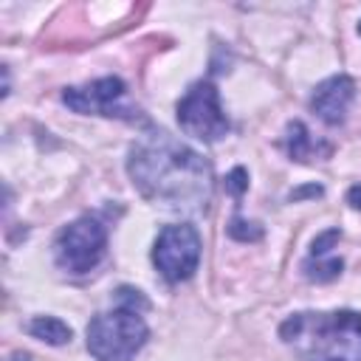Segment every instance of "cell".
Here are the masks:
<instances>
[{"instance_id":"14","label":"cell","mask_w":361,"mask_h":361,"mask_svg":"<svg viewBox=\"0 0 361 361\" xmlns=\"http://www.w3.org/2000/svg\"><path fill=\"white\" fill-rule=\"evenodd\" d=\"M338 240H341V228H327V231H322V234L310 243V257H327L330 248H333Z\"/></svg>"},{"instance_id":"3","label":"cell","mask_w":361,"mask_h":361,"mask_svg":"<svg viewBox=\"0 0 361 361\" xmlns=\"http://www.w3.org/2000/svg\"><path fill=\"white\" fill-rule=\"evenodd\" d=\"M87 353L96 361H133L135 353L147 344L149 327L138 310L113 307L99 313L87 324Z\"/></svg>"},{"instance_id":"2","label":"cell","mask_w":361,"mask_h":361,"mask_svg":"<svg viewBox=\"0 0 361 361\" xmlns=\"http://www.w3.org/2000/svg\"><path fill=\"white\" fill-rule=\"evenodd\" d=\"M279 336L302 361H361V313L355 310L293 313Z\"/></svg>"},{"instance_id":"15","label":"cell","mask_w":361,"mask_h":361,"mask_svg":"<svg viewBox=\"0 0 361 361\" xmlns=\"http://www.w3.org/2000/svg\"><path fill=\"white\" fill-rule=\"evenodd\" d=\"M248 189V172L243 166H234L228 175H226V192L234 195V197H243V192Z\"/></svg>"},{"instance_id":"16","label":"cell","mask_w":361,"mask_h":361,"mask_svg":"<svg viewBox=\"0 0 361 361\" xmlns=\"http://www.w3.org/2000/svg\"><path fill=\"white\" fill-rule=\"evenodd\" d=\"M347 203H350L353 209H361V183H355V186L347 189Z\"/></svg>"},{"instance_id":"6","label":"cell","mask_w":361,"mask_h":361,"mask_svg":"<svg viewBox=\"0 0 361 361\" xmlns=\"http://www.w3.org/2000/svg\"><path fill=\"white\" fill-rule=\"evenodd\" d=\"M200 234L192 223L164 226L152 243V265L166 282L189 279L200 265Z\"/></svg>"},{"instance_id":"1","label":"cell","mask_w":361,"mask_h":361,"mask_svg":"<svg viewBox=\"0 0 361 361\" xmlns=\"http://www.w3.org/2000/svg\"><path fill=\"white\" fill-rule=\"evenodd\" d=\"M127 172L144 200L169 212H200L212 197L209 161L169 133H147L135 141Z\"/></svg>"},{"instance_id":"13","label":"cell","mask_w":361,"mask_h":361,"mask_svg":"<svg viewBox=\"0 0 361 361\" xmlns=\"http://www.w3.org/2000/svg\"><path fill=\"white\" fill-rule=\"evenodd\" d=\"M116 305H118V307H130V310H138V313H144V310L149 307L147 296H144L138 288H127V285H121V288L116 290Z\"/></svg>"},{"instance_id":"10","label":"cell","mask_w":361,"mask_h":361,"mask_svg":"<svg viewBox=\"0 0 361 361\" xmlns=\"http://www.w3.org/2000/svg\"><path fill=\"white\" fill-rule=\"evenodd\" d=\"M285 144H288V155H290L293 161H299V164L310 161V158L319 152V147H316L313 135L307 133V127H305L302 121H290V124H288Z\"/></svg>"},{"instance_id":"17","label":"cell","mask_w":361,"mask_h":361,"mask_svg":"<svg viewBox=\"0 0 361 361\" xmlns=\"http://www.w3.org/2000/svg\"><path fill=\"white\" fill-rule=\"evenodd\" d=\"M305 195H313V197H319V195H322V186H305V189H296V192H290V197H293V200H299V197H305Z\"/></svg>"},{"instance_id":"7","label":"cell","mask_w":361,"mask_h":361,"mask_svg":"<svg viewBox=\"0 0 361 361\" xmlns=\"http://www.w3.org/2000/svg\"><path fill=\"white\" fill-rule=\"evenodd\" d=\"M127 85L118 76H102L87 85L65 87L62 102L85 116H116V118H133V107L124 104Z\"/></svg>"},{"instance_id":"4","label":"cell","mask_w":361,"mask_h":361,"mask_svg":"<svg viewBox=\"0 0 361 361\" xmlns=\"http://www.w3.org/2000/svg\"><path fill=\"white\" fill-rule=\"evenodd\" d=\"M107 251V228L99 217L82 214L68 223L54 240L56 265L68 274H87L93 271Z\"/></svg>"},{"instance_id":"18","label":"cell","mask_w":361,"mask_h":361,"mask_svg":"<svg viewBox=\"0 0 361 361\" xmlns=\"http://www.w3.org/2000/svg\"><path fill=\"white\" fill-rule=\"evenodd\" d=\"M358 34H361V23H358Z\"/></svg>"},{"instance_id":"8","label":"cell","mask_w":361,"mask_h":361,"mask_svg":"<svg viewBox=\"0 0 361 361\" xmlns=\"http://www.w3.org/2000/svg\"><path fill=\"white\" fill-rule=\"evenodd\" d=\"M355 99V82L347 73H336L316 85L310 96V110L324 124H341L347 118V110Z\"/></svg>"},{"instance_id":"11","label":"cell","mask_w":361,"mask_h":361,"mask_svg":"<svg viewBox=\"0 0 361 361\" xmlns=\"http://www.w3.org/2000/svg\"><path fill=\"white\" fill-rule=\"evenodd\" d=\"M341 268H344V262L338 257H327V259L324 257H310L302 265V271H305V276L310 282H330V279H336L341 274Z\"/></svg>"},{"instance_id":"9","label":"cell","mask_w":361,"mask_h":361,"mask_svg":"<svg viewBox=\"0 0 361 361\" xmlns=\"http://www.w3.org/2000/svg\"><path fill=\"white\" fill-rule=\"evenodd\" d=\"M28 333H31L34 338L51 344V347H62V344H68L71 336H73V330H71L62 319H56V316H37V319H31Z\"/></svg>"},{"instance_id":"12","label":"cell","mask_w":361,"mask_h":361,"mask_svg":"<svg viewBox=\"0 0 361 361\" xmlns=\"http://www.w3.org/2000/svg\"><path fill=\"white\" fill-rule=\"evenodd\" d=\"M226 231H228V237L237 240V243H257V240H262V226L254 223V220H243L240 214H234V217L228 220Z\"/></svg>"},{"instance_id":"5","label":"cell","mask_w":361,"mask_h":361,"mask_svg":"<svg viewBox=\"0 0 361 361\" xmlns=\"http://www.w3.org/2000/svg\"><path fill=\"white\" fill-rule=\"evenodd\" d=\"M178 124L186 135L192 138H200L206 144H214L220 141L226 133H228V118L223 113V104H220V93L214 87V82L209 79H200L195 82L183 99L178 102Z\"/></svg>"}]
</instances>
